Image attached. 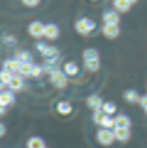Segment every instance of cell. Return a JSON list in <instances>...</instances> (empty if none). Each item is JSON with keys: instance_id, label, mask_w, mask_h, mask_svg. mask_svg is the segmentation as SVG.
Masks as SVG:
<instances>
[{"instance_id": "cell-16", "label": "cell", "mask_w": 147, "mask_h": 148, "mask_svg": "<svg viewBox=\"0 0 147 148\" xmlns=\"http://www.w3.org/2000/svg\"><path fill=\"white\" fill-rule=\"evenodd\" d=\"M110 115H107L105 114V112H104L102 109L101 111H95V115H93V121H95V123H96V124H104V121H105L107 118H108Z\"/></svg>"}, {"instance_id": "cell-20", "label": "cell", "mask_w": 147, "mask_h": 148, "mask_svg": "<svg viewBox=\"0 0 147 148\" xmlns=\"http://www.w3.org/2000/svg\"><path fill=\"white\" fill-rule=\"evenodd\" d=\"M83 57H84V60L87 62V60H99V57H98V51L96 49H93V48H87L83 53Z\"/></svg>"}, {"instance_id": "cell-14", "label": "cell", "mask_w": 147, "mask_h": 148, "mask_svg": "<svg viewBox=\"0 0 147 148\" xmlns=\"http://www.w3.org/2000/svg\"><path fill=\"white\" fill-rule=\"evenodd\" d=\"M57 111L62 115H68V114H71L72 106H71V103H69V102H60L59 105H57Z\"/></svg>"}, {"instance_id": "cell-6", "label": "cell", "mask_w": 147, "mask_h": 148, "mask_svg": "<svg viewBox=\"0 0 147 148\" xmlns=\"http://www.w3.org/2000/svg\"><path fill=\"white\" fill-rule=\"evenodd\" d=\"M102 32L107 38H116L119 34V24H105Z\"/></svg>"}, {"instance_id": "cell-32", "label": "cell", "mask_w": 147, "mask_h": 148, "mask_svg": "<svg viewBox=\"0 0 147 148\" xmlns=\"http://www.w3.org/2000/svg\"><path fill=\"white\" fill-rule=\"evenodd\" d=\"M0 127H2V135H5V132H6V129H5V124H2Z\"/></svg>"}, {"instance_id": "cell-8", "label": "cell", "mask_w": 147, "mask_h": 148, "mask_svg": "<svg viewBox=\"0 0 147 148\" xmlns=\"http://www.w3.org/2000/svg\"><path fill=\"white\" fill-rule=\"evenodd\" d=\"M14 100H15V97L11 91H2V94H0V105L5 106V108L8 105H12Z\"/></svg>"}, {"instance_id": "cell-29", "label": "cell", "mask_w": 147, "mask_h": 148, "mask_svg": "<svg viewBox=\"0 0 147 148\" xmlns=\"http://www.w3.org/2000/svg\"><path fill=\"white\" fill-rule=\"evenodd\" d=\"M23 2L27 5V6H36L39 3V0H23Z\"/></svg>"}, {"instance_id": "cell-28", "label": "cell", "mask_w": 147, "mask_h": 148, "mask_svg": "<svg viewBox=\"0 0 147 148\" xmlns=\"http://www.w3.org/2000/svg\"><path fill=\"white\" fill-rule=\"evenodd\" d=\"M42 71H44V69H42L41 66H33V72H32V75H33V76H41Z\"/></svg>"}, {"instance_id": "cell-15", "label": "cell", "mask_w": 147, "mask_h": 148, "mask_svg": "<svg viewBox=\"0 0 147 148\" xmlns=\"http://www.w3.org/2000/svg\"><path fill=\"white\" fill-rule=\"evenodd\" d=\"M114 8L120 12H126L129 8H131V3L128 0H114Z\"/></svg>"}, {"instance_id": "cell-30", "label": "cell", "mask_w": 147, "mask_h": 148, "mask_svg": "<svg viewBox=\"0 0 147 148\" xmlns=\"http://www.w3.org/2000/svg\"><path fill=\"white\" fill-rule=\"evenodd\" d=\"M36 48H38V49L41 51V53H44V51H45V49H47L48 47H47V45H44V43H42V42H39L38 45H36Z\"/></svg>"}, {"instance_id": "cell-12", "label": "cell", "mask_w": 147, "mask_h": 148, "mask_svg": "<svg viewBox=\"0 0 147 148\" xmlns=\"http://www.w3.org/2000/svg\"><path fill=\"white\" fill-rule=\"evenodd\" d=\"M131 126V120H129L126 115H119L116 118V127H120V129H129Z\"/></svg>"}, {"instance_id": "cell-19", "label": "cell", "mask_w": 147, "mask_h": 148, "mask_svg": "<svg viewBox=\"0 0 147 148\" xmlns=\"http://www.w3.org/2000/svg\"><path fill=\"white\" fill-rule=\"evenodd\" d=\"M17 60L21 63V64H26V63H30L32 62V56L29 51H21V53L17 54Z\"/></svg>"}, {"instance_id": "cell-1", "label": "cell", "mask_w": 147, "mask_h": 148, "mask_svg": "<svg viewBox=\"0 0 147 148\" xmlns=\"http://www.w3.org/2000/svg\"><path fill=\"white\" fill-rule=\"evenodd\" d=\"M51 82H53L54 87H57V88H63L68 84V75L62 71H59V69H54V71L51 72Z\"/></svg>"}, {"instance_id": "cell-11", "label": "cell", "mask_w": 147, "mask_h": 148, "mask_svg": "<svg viewBox=\"0 0 147 148\" xmlns=\"http://www.w3.org/2000/svg\"><path fill=\"white\" fill-rule=\"evenodd\" d=\"M104 21L105 24H119V15L116 11H107L104 14Z\"/></svg>"}, {"instance_id": "cell-27", "label": "cell", "mask_w": 147, "mask_h": 148, "mask_svg": "<svg viewBox=\"0 0 147 148\" xmlns=\"http://www.w3.org/2000/svg\"><path fill=\"white\" fill-rule=\"evenodd\" d=\"M105 129H110V127H116V118H111L108 117L105 121H104V124H102Z\"/></svg>"}, {"instance_id": "cell-23", "label": "cell", "mask_w": 147, "mask_h": 148, "mask_svg": "<svg viewBox=\"0 0 147 148\" xmlns=\"http://www.w3.org/2000/svg\"><path fill=\"white\" fill-rule=\"evenodd\" d=\"M0 78H2V87H5V84H9V82H11V79L14 78V75H12V72H9V71H6V69H3V71H2V75H0Z\"/></svg>"}, {"instance_id": "cell-10", "label": "cell", "mask_w": 147, "mask_h": 148, "mask_svg": "<svg viewBox=\"0 0 147 148\" xmlns=\"http://www.w3.org/2000/svg\"><path fill=\"white\" fill-rule=\"evenodd\" d=\"M45 38L48 39H56L59 36V27L56 24H47L45 25V34H44Z\"/></svg>"}, {"instance_id": "cell-2", "label": "cell", "mask_w": 147, "mask_h": 148, "mask_svg": "<svg viewBox=\"0 0 147 148\" xmlns=\"http://www.w3.org/2000/svg\"><path fill=\"white\" fill-rule=\"evenodd\" d=\"M95 24L92 20H89V18H81V20H78L75 23V29H77V32H78L80 34H89L93 29H95Z\"/></svg>"}, {"instance_id": "cell-3", "label": "cell", "mask_w": 147, "mask_h": 148, "mask_svg": "<svg viewBox=\"0 0 147 148\" xmlns=\"http://www.w3.org/2000/svg\"><path fill=\"white\" fill-rule=\"evenodd\" d=\"M98 141L102 145H111L116 141V136L114 132H111L110 129H101L98 132Z\"/></svg>"}, {"instance_id": "cell-7", "label": "cell", "mask_w": 147, "mask_h": 148, "mask_svg": "<svg viewBox=\"0 0 147 148\" xmlns=\"http://www.w3.org/2000/svg\"><path fill=\"white\" fill-rule=\"evenodd\" d=\"M113 132H114V136H116L117 141H122V142L128 141L129 136H131V132H129V129H120V127H114Z\"/></svg>"}, {"instance_id": "cell-13", "label": "cell", "mask_w": 147, "mask_h": 148, "mask_svg": "<svg viewBox=\"0 0 147 148\" xmlns=\"http://www.w3.org/2000/svg\"><path fill=\"white\" fill-rule=\"evenodd\" d=\"M123 97H125V100L129 102V103H135V102L140 100V96H138V93H137L135 90H128V91H125Z\"/></svg>"}, {"instance_id": "cell-26", "label": "cell", "mask_w": 147, "mask_h": 148, "mask_svg": "<svg viewBox=\"0 0 147 148\" xmlns=\"http://www.w3.org/2000/svg\"><path fill=\"white\" fill-rule=\"evenodd\" d=\"M86 67H87L89 71L96 72L99 69V60H87V62H86Z\"/></svg>"}, {"instance_id": "cell-24", "label": "cell", "mask_w": 147, "mask_h": 148, "mask_svg": "<svg viewBox=\"0 0 147 148\" xmlns=\"http://www.w3.org/2000/svg\"><path fill=\"white\" fill-rule=\"evenodd\" d=\"M102 111L105 112L107 115H113L114 112H116V105L113 102H107V103H104V106H102Z\"/></svg>"}, {"instance_id": "cell-33", "label": "cell", "mask_w": 147, "mask_h": 148, "mask_svg": "<svg viewBox=\"0 0 147 148\" xmlns=\"http://www.w3.org/2000/svg\"><path fill=\"white\" fill-rule=\"evenodd\" d=\"M128 2H129V3H134V2H137V0H128Z\"/></svg>"}, {"instance_id": "cell-31", "label": "cell", "mask_w": 147, "mask_h": 148, "mask_svg": "<svg viewBox=\"0 0 147 148\" xmlns=\"http://www.w3.org/2000/svg\"><path fill=\"white\" fill-rule=\"evenodd\" d=\"M140 102H141V106H144V109H146L147 108V96H143L140 99Z\"/></svg>"}, {"instance_id": "cell-22", "label": "cell", "mask_w": 147, "mask_h": 148, "mask_svg": "<svg viewBox=\"0 0 147 148\" xmlns=\"http://www.w3.org/2000/svg\"><path fill=\"white\" fill-rule=\"evenodd\" d=\"M42 56H44L45 58H57V56H59V51H57V48H53V47H48L44 53H42Z\"/></svg>"}, {"instance_id": "cell-9", "label": "cell", "mask_w": 147, "mask_h": 148, "mask_svg": "<svg viewBox=\"0 0 147 148\" xmlns=\"http://www.w3.org/2000/svg\"><path fill=\"white\" fill-rule=\"evenodd\" d=\"M21 66H23V64H21L17 58L6 60V62H5V69H6V71H9V72H20Z\"/></svg>"}, {"instance_id": "cell-17", "label": "cell", "mask_w": 147, "mask_h": 148, "mask_svg": "<svg viewBox=\"0 0 147 148\" xmlns=\"http://www.w3.org/2000/svg\"><path fill=\"white\" fill-rule=\"evenodd\" d=\"M27 148H45V144L41 138H30L27 142Z\"/></svg>"}, {"instance_id": "cell-25", "label": "cell", "mask_w": 147, "mask_h": 148, "mask_svg": "<svg viewBox=\"0 0 147 148\" xmlns=\"http://www.w3.org/2000/svg\"><path fill=\"white\" fill-rule=\"evenodd\" d=\"M32 72H33V64H32V63H26V64H23L21 69H20V73L24 75V76L32 75Z\"/></svg>"}, {"instance_id": "cell-18", "label": "cell", "mask_w": 147, "mask_h": 148, "mask_svg": "<svg viewBox=\"0 0 147 148\" xmlns=\"http://www.w3.org/2000/svg\"><path fill=\"white\" fill-rule=\"evenodd\" d=\"M63 72L66 75H69V76H74V75L78 73V66H77L75 63H72V62H69V63L65 64V71Z\"/></svg>"}, {"instance_id": "cell-5", "label": "cell", "mask_w": 147, "mask_h": 148, "mask_svg": "<svg viewBox=\"0 0 147 148\" xmlns=\"http://www.w3.org/2000/svg\"><path fill=\"white\" fill-rule=\"evenodd\" d=\"M87 106L90 109H93V111H101L102 106H104V102H102V99L99 97L98 94H92L90 97L87 99Z\"/></svg>"}, {"instance_id": "cell-21", "label": "cell", "mask_w": 147, "mask_h": 148, "mask_svg": "<svg viewBox=\"0 0 147 148\" xmlns=\"http://www.w3.org/2000/svg\"><path fill=\"white\" fill-rule=\"evenodd\" d=\"M9 85V88L11 90H21V87H23V79H21V76H14L12 79H11V82L8 84Z\"/></svg>"}, {"instance_id": "cell-34", "label": "cell", "mask_w": 147, "mask_h": 148, "mask_svg": "<svg viewBox=\"0 0 147 148\" xmlns=\"http://www.w3.org/2000/svg\"><path fill=\"white\" fill-rule=\"evenodd\" d=\"M146 112H147V108H146Z\"/></svg>"}, {"instance_id": "cell-4", "label": "cell", "mask_w": 147, "mask_h": 148, "mask_svg": "<svg viewBox=\"0 0 147 148\" xmlns=\"http://www.w3.org/2000/svg\"><path fill=\"white\" fill-rule=\"evenodd\" d=\"M29 33L32 34L33 38H41L45 34V25L39 23V21H35L29 25Z\"/></svg>"}]
</instances>
